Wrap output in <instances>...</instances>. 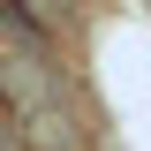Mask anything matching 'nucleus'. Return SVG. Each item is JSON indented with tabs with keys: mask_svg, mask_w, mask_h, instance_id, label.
<instances>
[{
	"mask_svg": "<svg viewBox=\"0 0 151 151\" xmlns=\"http://www.w3.org/2000/svg\"><path fill=\"white\" fill-rule=\"evenodd\" d=\"M0 151H8V106H0Z\"/></svg>",
	"mask_w": 151,
	"mask_h": 151,
	"instance_id": "nucleus-1",
	"label": "nucleus"
}]
</instances>
